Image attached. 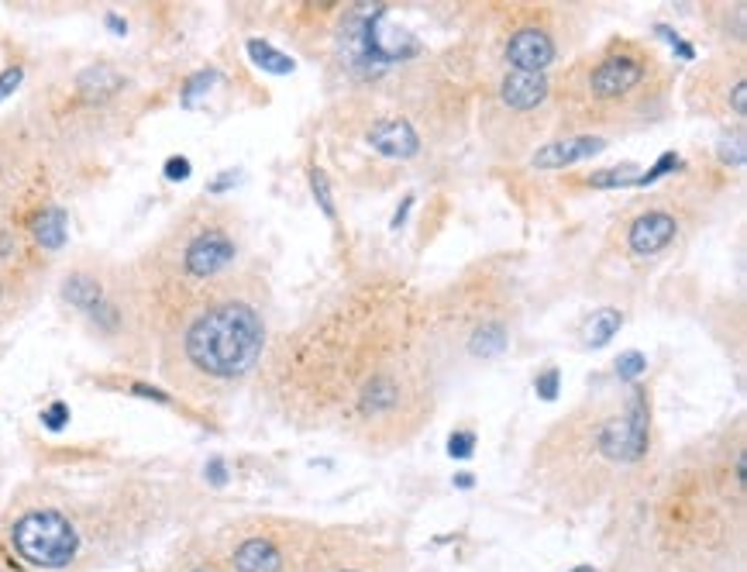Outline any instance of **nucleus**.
Returning a JSON list of instances; mask_svg holds the SVG:
<instances>
[{
  "mask_svg": "<svg viewBox=\"0 0 747 572\" xmlns=\"http://www.w3.org/2000/svg\"><path fill=\"white\" fill-rule=\"evenodd\" d=\"M259 404L307 431L396 448L438 411L441 366L427 293L407 276L369 273L341 286L297 328L272 338L255 373Z\"/></svg>",
  "mask_w": 747,
  "mask_h": 572,
  "instance_id": "obj_1",
  "label": "nucleus"
},
{
  "mask_svg": "<svg viewBox=\"0 0 747 572\" xmlns=\"http://www.w3.org/2000/svg\"><path fill=\"white\" fill-rule=\"evenodd\" d=\"M269 283L241 266L190 304L155 338V366L173 393L193 404H221L255 380L269 335Z\"/></svg>",
  "mask_w": 747,
  "mask_h": 572,
  "instance_id": "obj_2",
  "label": "nucleus"
},
{
  "mask_svg": "<svg viewBox=\"0 0 747 572\" xmlns=\"http://www.w3.org/2000/svg\"><path fill=\"white\" fill-rule=\"evenodd\" d=\"M66 169L69 149L31 114L0 121V283L18 311L69 242Z\"/></svg>",
  "mask_w": 747,
  "mask_h": 572,
  "instance_id": "obj_3",
  "label": "nucleus"
},
{
  "mask_svg": "<svg viewBox=\"0 0 747 572\" xmlns=\"http://www.w3.org/2000/svg\"><path fill=\"white\" fill-rule=\"evenodd\" d=\"M551 94L558 131L606 138V131L644 128L665 118L675 73L644 38L613 35L551 76Z\"/></svg>",
  "mask_w": 747,
  "mask_h": 572,
  "instance_id": "obj_4",
  "label": "nucleus"
},
{
  "mask_svg": "<svg viewBox=\"0 0 747 572\" xmlns=\"http://www.w3.org/2000/svg\"><path fill=\"white\" fill-rule=\"evenodd\" d=\"M245 255V221L231 204L214 197L190 200L159 238L131 262L142 290L152 338L169 328L190 304L241 269Z\"/></svg>",
  "mask_w": 747,
  "mask_h": 572,
  "instance_id": "obj_5",
  "label": "nucleus"
},
{
  "mask_svg": "<svg viewBox=\"0 0 747 572\" xmlns=\"http://www.w3.org/2000/svg\"><path fill=\"white\" fill-rule=\"evenodd\" d=\"M651 448V390L630 383L620 393H596L551 424L534 445V473L606 476L634 469ZM562 473V476H565Z\"/></svg>",
  "mask_w": 747,
  "mask_h": 572,
  "instance_id": "obj_6",
  "label": "nucleus"
},
{
  "mask_svg": "<svg viewBox=\"0 0 747 572\" xmlns=\"http://www.w3.org/2000/svg\"><path fill=\"white\" fill-rule=\"evenodd\" d=\"M520 324L517 276L503 262H479L427 297V328L438 366H486L510 352Z\"/></svg>",
  "mask_w": 747,
  "mask_h": 572,
  "instance_id": "obj_7",
  "label": "nucleus"
},
{
  "mask_svg": "<svg viewBox=\"0 0 747 572\" xmlns=\"http://www.w3.org/2000/svg\"><path fill=\"white\" fill-rule=\"evenodd\" d=\"M59 300L80 328L124 366L155 362V338L131 262L111 255H76L59 276Z\"/></svg>",
  "mask_w": 747,
  "mask_h": 572,
  "instance_id": "obj_8",
  "label": "nucleus"
},
{
  "mask_svg": "<svg viewBox=\"0 0 747 572\" xmlns=\"http://www.w3.org/2000/svg\"><path fill=\"white\" fill-rule=\"evenodd\" d=\"M551 125H555L551 76L500 69L493 80L482 83L479 128L500 159L531 156Z\"/></svg>",
  "mask_w": 747,
  "mask_h": 572,
  "instance_id": "obj_9",
  "label": "nucleus"
},
{
  "mask_svg": "<svg viewBox=\"0 0 747 572\" xmlns=\"http://www.w3.org/2000/svg\"><path fill=\"white\" fill-rule=\"evenodd\" d=\"M128 94L131 80L121 69L111 63H93L76 69L66 87H52L42 111H31V118L73 152V145H83L114 128Z\"/></svg>",
  "mask_w": 747,
  "mask_h": 572,
  "instance_id": "obj_10",
  "label": "nucleus"
},
{
  "mask_svg": "<svg viewBox=\"0 0 747 572\" xmlns=\"http://www.w3.org/2000/svg\"><path fill=\"white\" fill-rule=\"evenodd\" d=\"M7 555L21 569L66 572L83 555V528L66 507L31 504L14 514L4 528Z\"/></svg>",
  "mask_w": 747,
  "mask_h": 572,
  "instance_id": "obj_11",
  "label": "nucleus"
},
{
  "mask_svg": "<svg viewBox=\"0 0 747 572\" xmlns=\"http://www.w3.org/2000/svg\"><path fill=\"white\" fill-rule=\"evenodd\" d=\"M692 221V204L682 193H651L630 204L613 224L610 249L624 262L648 266L682 242Z\"/></svg>",
  "mask_w": 747,
  "mask_h": 572,
  "instance_id": "obj_12",
  "label": "nucleus"
},
{
  "mask_svg": "<svg viewBox=\"0 0 747 572\" xmlns=\"http://www.w3.org/2000/svg\"><path fill=\"white\" fill-rule=\"evenodd\" d=\"M575 28L565 7H510V25L500 42V69L551 76V69L572 52Z\"/></svg>",
  "mask_w": 747,
  "mask_h": 572,
  "instance_id": "obj_13",
  "label": "nucleus"
},
{
  "mask_svg": "<svg viewBox=\"0 0 747 572\" xmlns=\"http://www.w3.org/2000/svg\"><path fill=\"white\" fill-rule=\"evenodd\" d=\"M682 100L699 118H747V52L744 45H723L689 73Z\"/></svg>",
  "mask_w": 747,
  "mask_h": 572,
  "instance_id": "obj_14",
  "label": "nucleus"
},
{
  "mask_svg": "<svg viewBox=\"0 0 747 572\" xmlns=\"http://www.w3.org/2000/svg\"><path fill=\"white\" fill-rule=\"evenodd\" d=\"M224 562H228V572H286L290 569V552L272 531L255 528L245 531L228 548Z\"/></svg>",
  "mask_w": 747,
  "mask_h": 572,
  "instance_id": "obj_15",
  "label": "nucleus"
},
{
  "mask_svg": "<svg viewBox=\"0 0 747 572\" xmlns=\"http://www.w3.org/2000/svg\"><path fill=\"white\" fill-rule=\"evenodd\" d=\"M362 142L369 145L376 156L393 159V162H407L420 156V149H424L420 131L407 114H379V118H372L362 131Z\"/></svg>",
  "mask_w": 747,
  "mask_h": 572,
  "instance_id": "obj_16",
  "label": "nucleus"
},
{
  "mask_svg": "<svg viewBox=\"0 0 747 572\" xmlns=\"http://www.w3.org/2000/svg\"><path fill=\"white\" fill-rule=\"evenodd\" d=\"M606 138L599 135H562V138H551V142L538 145V149L527 156L531 169H544V173H558V169H572L579 162L599 156L606 149Z\"/></svg>",
  "mask_w": 747,
  "mask_h": 572,
  "instance_id": "obj_17",
  "label": "nucleus"
},
{
  "mask_svg": "<svg viewBox=\"0 0 747 572\" xmlns=\"http://www.w3.org/2000/svg\"><path fill=\"white\" fill-rule=\"evenodd\" d=\"M620 328H624V314H620L617 307H599V311H593V318L586 321L582 335H586L589 349H603Z\"/></svg>",
  "mask_w": 747,
  "mask_h": 572,
  "instance_id": "obj_18",
  "label": "nucleus"
},
{
  "mask_svg": "<svg viewBox=\"0 0 747 572\" xmlns=\"http://www.w3.org/2000/svg\"><path fill=\"white\" fill-rule=\"evenodd\" d=\"M248 56L262 69H269V73H293V59L286 56V52H276L269 42H262V38H252V42H248Z\"/></svg>",
  "mask_w": 747,
  "mask_h": 572,
  "instance_id": "obj_19",
  "label": "nucleus"
},
{
  "mask_svg": "<svg viewBox=\"0 0 747 572\" xmlns=\"http://www.w3.org/2000/svg\"><path fill=\"white\" fill-rule=\"evenodd\" d=\"M310 187H314V200L321 204V211L328 214L331 221H338V207H334V197H331V187H328V173H324L321 166H310Z\"/></svg>",
  "mask_w": 747,
  "mask_h": 572,
  "instance_id": "obj_20",
  "label": "nucleus"
},
{
  "mask_svg": "<svg viewBox=\"0 0 747 572\" xmlns=\"http://www.w3.org/2000/svg\"><path fill=\"white\" fill-rule=\"evenodd\" d=\"M648 373V355L644 352H624L617 359V380L620 383H641V376Z\"/></svg>",
  "mask_w": 747,
  "mask_h": 572,
  "instance_id": "obj_21",
  "label": "nucleus"
},
{
  "mask_svg": "<svg viewBox=\"0 0 747 572\" xmlns=\"http://www.w3.org/2000/svg\"><path fill=\"white\" fill-rule=\"evenodd\" d=\"M534 390H538L541 400H555L558 390H562V369H558V366L541 369L538 380H534Z\"/></svg>",
  "mask_w": 747,
  "mask_h": 572,
  "instance_id": "obj_22",
  "label": "nucleus"
},
{
  "mask_svg": "<svg viewBox=\"0 0 747 572\" xmlns=\"http://www.w3.org/2000/svg\"><path fill=\"white\" fill-rule=\"evenodd\" d=\"M472 452H476V431H465V428L451 431V438H448L451 459H469Z\"/></svg>",
  "mask_w": 747,
  "mask_h": 572,
  "instance_id": "obj_23",
  "label": "nucleus"
},
{
  "mask_svg": "<svg viewBox=\"0 0 747 572\" xmlns=\"http://www.w3.org/2000/svg\"><path fill=\"white\" fill-rule=\"evenodd\" d=\"M21 76H25V73H21V66H14V69H7V73H4V76H0V100H4L7 94H14V90H18V83H21Z\"/></svg>",
  "mask_w": 747,
  "mask_h": 572,
  "instance_id": "obj_24",
  "label": "nucleus"
},
{
  "mask_svg": "<svg viewBox=\"0 0 747 572\" xmlns=\"http://www.w3.org/2000/svg\"><path fill=\"white\" fill-rule=\"evenodd\" d=\"M166 176H169V180H186V176H190V162H186V159H169L166 162Z\"/></svg>",
  "mask_w": 747,
  "mask_h": 572,
  "instance_id": "obj_25",
  "label": "nucleus"
},
{
  "mask_svg": "<svg viewBox=\"0 0 747 572\" xmlns=\"http://www.w3.org/2000/svg\"><path fill=\"white\" fill-rule=\"evenodd\" d=\"M18 314V304L11 300V293L4 290V283H0V321H7V318H14Z\"/></svg>",
  "mask_w": 747,
  "mask_h": 572,
  "instance_id": "obj_26",
  "label": "nucleus"
},
{
  "mask_svg": "<svg viewBox=\"0 0 747 572\" xmlns=\"http://www.w3.org/2000/svg\"><path fill=\"white\" fill-rule=\"evenodd\" d=\"M186 572H228V569H221L214 559H204V562H197V566H190Z\"/></svg>",
  "mask_w": 747,
  "mask_h": 572,
  "instance_id": "obj_27",
  "label": "nucleus"
},
{
  "mask_svg": "<svg viewBox=\"0 0 747 572\" xmlns=\"http://www.w3.org/2000/svg\"><path fill=\"white\" fill-rule=\"evenodd\" d=\"M472 483H476V479H472L469 473H462V476H455V486H462V490H469V486Z\"/></svg>",
  "mask_w": 747,
  "mask_h": 572,
  "instance_id": "obj_28",
  "label": "nucleus"
},
{
  "mask_svg": "<svg viewBox=\"0 0 747 572\" xmlns=\"http://www.w3.org/2000/svg\"><path fill=\"white\" fill-rule=\"evenodd\" d=\"M568 572H596L593 566H575V569H568Z\"/></svg>",
  "mask_w": 747,
  "mask_h": 572,
  "instance_id": "obj_29",
  "label": "nucleus"
},
{
  "mask_svg": "<svg viewBox=\"0 0 747 572\" xmlns=\"http://www.w3.org/2000/svg\"><path fill=\"white\" fill-rule=\"evenodd\" d=\"M334 572H362V569H352V566H345V569H334Z\"/></svg>",
  "mask_w": 747,
  "mask_h": 572,
  "instance_id": "obj_30",
  "label": "nucleus"
}]
</instances>
